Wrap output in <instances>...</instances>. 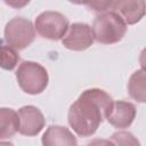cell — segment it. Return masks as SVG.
Instances as JSON below:
<instances>
[{"instance_id": "obj_14", "label": "cell", "mask_w": 146, "mask_h": 146, "mask_svg": "<svg viewBox=\"0 0 146 146\" xmlns=\"http://www.w3.org/2000/svg\"><path fill=\"white\" fill-rule=\"evenodd\" d=\"M113 1L114 0H82V3L92 11L103 13L112 7Z\"/></svg>"}, {"instance_id": "obj_13", "label": "cell", "mask_w": 146, "mask_h": 146, "mask_svg": "<svg viewBox=\"0 0 146 146\" xmlns=\"http://www.w3.org/2000/svg\"><path fill=\"white\" fill-rule=\"evenodd\" d=\"M19 60L17 49L0 40V67L7 71H11L16 67Z\"/></svg>"}, {"instance_id": "obj_8", "label": "cell", "mask_w": 146, "mask_h": 146, "mask_svg": "<svg viewBox=\"0 0 146 146\" xmlns=\"http://www.w3.org/2000/svg\"><path fill=\"white\" fill-rule=\"evenodd\" d=\"M135 117H136V107L132 103L127 100H116L113 102L106 120L114 128L125 129L132 124Z\"/></svg>"}, {"instance_id": "obj_11", "label": "cell", "mask_w": 146, "mask_h": 146, "mask_svg": "<svg viewBox=\"0 0 146 146\" xmlns=\"http://www.w3.org/2000/svg\"><path fill=\"white\" fill-rule=\"evenodd\" d=\"M19 117L13 108L0 107V140L9 139L18 132Z\"/></svg>"}, {"instance_id": "obj_7", "label": "cell", "mask_w": 146, "mask_h": 146, "mask_svg": "<svg viewBox=\"0 0 146 146\" xmlns=\"http://www.w3.org/2000/svg\"><path fill=\"white\" fill-rule=\"evenodd\" d=\"M17 113L19 117L18 132L21 135L33 137L41 132L46 124V119L38 107L33 105H26L21 107Z\"/></svg>"}, {"instance_id": "obj_1", "label": "cell", "mask_w": 146, "mask_h": 146, "mask_svg": "<svg viewBox=\"0 0 146 146\" xmlns=\"http://www.w3.org/2000/svg\"><path fill=\"white\" fill-rule=\"evenodd\" d=\"M113 104L112 97L103 89L84 90L70 106L67 120L70 127L80 137L92 136L107 117Z\"/></svg>"}, {"instance_id": "obj_3", "label": "cell", "mask_w": 146, "mask_h": 146, "mask_svg": "<svg viewBox=\"0 0 146 146\" xmlns=\"http://www.w3.org/2000/svg\"><path fill=\"white\" fill-rule=\"evenodd\" d=\"M19 88L29 95H39L48 86L49 75L47 70L39 63L24 60L16 71Z\"/></svg>"}, {"instance_id": "obj_6", "label": "cell", "mask_w": 146, "mask_h": 146, "mask_svg": "<svg viewBox=\"0 0 146 146\" xmlns=\"http://www.w3.org/2000/svg\"><path fill=\"white\" fill-rule=\"evenodd\" d=\"M60 40L65 48L73 51H83L95 41L91 27L86 23H73L68 25L66 33Z\"/></svg>"}, {"instance_id": "obj_16", "label": "cell", "mask_w": 146, "mask_h": 146, "mask_svg": "<svg viewBox=\"0 0 146 146\" xmlns=\"http://www.w3.org/2000/svg\"><path fill=\"white\" fill-rule=\"evenodd\" d=\"M30 1L31 0H3V2L7 6H9L14 9H21L25 6H27L30 3Z\"/></svg>"}, {"instance_id": "obj_12", "label": "cell", "mask_w": 146, "mask_h": 146, "mask_svg": "<svg viewBox=\"0 0 146 146\" xmlns=\"http://www.w3.org/2000/svg\"><path fill=\"white\" fill-rule=\"evenodd\" d=\"M145 71L144 68L136 71L128 82V91L131 98L139 103L145 102Z\"/></svg>"}, {"instance_id": "obj_2", "label": "cell", "mask_w": 146, "mask_h": 146, "mask_svg": "<svg viewBox=\"0 0 146 146\" xmlns=\"http://www.w3.org/2000/svg\"><path fill=\"white\" fill-rule=\"evenodd\" d=\"M94 40L103 44L121 41L127 33L125 22L115 11H103L96 16L92 27Z\"/></svg>"}, {"instance_id": "obj_4", "label": "cell", "mask_w": 146, "mask_h": 146, "mask_svg": "<svg viewBox=\"0 0 146 146\" xmlns=\"http://www.w3.org/2000/svg\"><path fill=\"white\" fill-rule=\"evenodd\" d=\"M35 38V29L31 21L24 17L11 18L5 27V40L17 50L29 47Z\"/></svg>"}, {"instance_id": "obj_9", "label": "cell", "mask_w": 146, "mask_h": 146, "mask_svg": "<svg viewBox=\"0 0 146 146\" xmlns=\"http://www.w3.org/2000/svg\"><path fill=\"white\" fill-rule=\"evenodd\" d=\"M112 8L125 24L133 25L145 15V0H114Z\"/></svg>"}, {"instance_id": "obj_15", "label": "cell", "mask_w": 146, "mask_h": 146, "mask_svg": "<svg viewBox=\"0 0 146 146\" xmlns=\"http://www.w3.org/2000/svg\"><path fill=\"white\" fill-rule=\"evenodd\" d=\"M112 140L114 144H121V145H136V144L138 145L139 144L137 139L133 137V135L127 131L114 132L112 135Z\"/></svg>"}, {"instance_id": "obj_5", "label": "cell", "mask_w": 146, "mask_h": 146, "mask_svg": "<svg viewBox=\"0 0 146 146\" xmlns=\"http://www.w3.org/2000/svg\"><path fill=\"white\" fill-rule=\"evenodd\" d=\"M68 27V19L58 11H43L34 22V29L38 34L44 39L57 41L66 33Z\"/></svg>"}, {"instance_id": "obj_10", "label": "cell", "mask_w": 146, "mask_h": 146, "mask_svg": "<svg viewBox=\"0 0 146 146\" xmlns=\"http://www.w3.org/2000/svg\"><path fill=\"white\" fill-rule=\"evenodd\" d=\"M41 141L44 146H72L78 144L76 138L67 128L57 124L48 127Z\"/></svg>"}, {"instance_id": "obj_17", "label": "cell", "mask_w": 146, "mask_h": 146, "mask_svg": "<svg viewBox=\"0 0 146 146\" xmlns=\"http://www.w3.org/2000/svg\"><path fill=\"white\" fill-rule=\"evenodd\" d=\"M68 1L72 3H75V5H82V0H68Z\"/></svg>"}]
</instances>
